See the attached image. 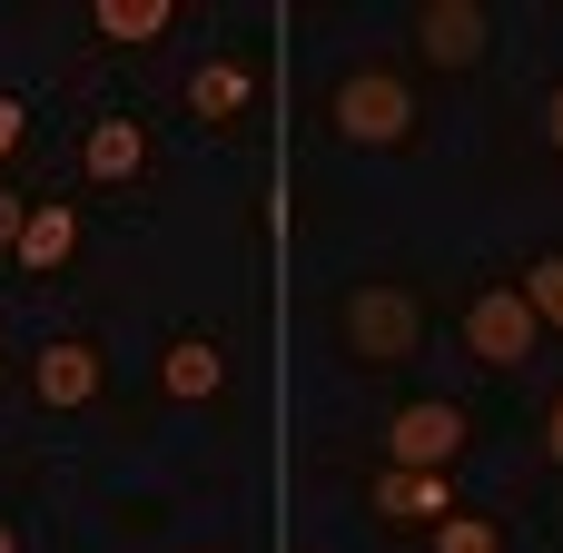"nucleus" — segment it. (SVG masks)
I'll use <instances>...</instances> for the list:
<instances>
[{
	"label": "nucleus",
	"mask_w": 563,
	"mask_h": 553,
	"mask_svg": "<svg viewBox=\"0 0 563 553\" xmlns=\"http://www.w3.org/2000/svg\"><path fill=\"white\" fill-rule=\"evenodd\" d=\"M336 346H346L356 366H406V356L426 346V307H416V287H396V277H356V287L336 297Z\"/></svg>",
	"instance_id": "obj_1"
},
{
	"label": "nucleus",
	"mask_w": 563,
	"mask_h": 553,
	"mask_svg": "<svg viewBox=\"0 0 563 553\" xmlns=\"http://www.w3.org/2000/svg\"><path fill=\"white\" fill-rule=\"evenodd\" d=\"M327 129H336L346 148H416L426 109H416V89H406L396 69H346V79L327 89Z\"/></svg>",
	"instance_id": "obj_2"
},
{
	"label": "nucleus",
	"mask_w": 563,
	"mask_h": 553,
	"mask_svg": "<svg viewBox=\"0 0 563 553\" xmlns=\"http://www.w3.org/2000/svg\"><path fill=\"white\" fill-rule=\"evenodd\" d=\"M534 307H525V287H475V307H465V356L475 366H495V376H515L525 356H534Z\"/></svg>",
	"instance_id": "obj_3"
},
{
	"label": "nucleus",
	"mask_w": 563,
	"mask_h": 553,
	"mask_svg": "<svg viewBox=\"0 0 563 553\" xmlns=\"http://www.w3.org/2000/svg\"><path fill=\"white\" fill-rule=\"evenodd\" d=\"M465 406H445V396H426V406H396V425H386V455L406 465V475H455V455H465Z\"/></svg>",
	"instance_id": "obj_4"
},
{
	"label": "nucleus",
	"mask_w": 563,
	"mask_h": 553,
	"mask_svg": "<svg viewBox=\"0 0 563 553\" xmlns=\"http://www.w3.org/2000/svg\"><path fill=\"white\" fill-rule=\"evenodd\" d=\"M99 386H109V356H99L89 336H49V346L30 356V396H40L49 416H79V406H99Z\"/></svg>",
	"instance_id": "obj_5"
},
{
	"label": "nucleus",
	"mask_w": 563,
	"mask_h": 553,
	"mask_svg": "<svg viewBox=\"0 0 563 553\" xmlns=\"http://www.w3.org/2000/svg\"><path fill=\"white\" fill-rule=\"evenodd\" d=\"M416 49L435 69H475L495 49V10L485 0H416Z\"/></svg>",
	"instance_id": "obj_6"
},
{
	"label": "nucleus",
	"mask_w": 563,
	"mask_h": 553,
	"mask_svg": "<svg viewBox=\"0 0 563 553\" xmlns=\"http://www.w3.org/2000/svg\"><path fill=\"white\" fill-rule=\"evenodd\" d=\"M158 396H168V406H208V396H228V346L198 336V327H178V336L158 346Z\"/></svg>",
	"instance_id": "obj_7"
},
{
	"label": "nucleus",
	"mask_w": 563,
	"mask_h": 553,
	"mask_svg": "<svg viewBox=\"0 0 563 553\" xmlns=\"http://www.w3.org/2000/svg\"><path fill=\"white\" fill-rule=\"evenodd\" d=\"M178 99H188V119L228 129V119H247V99H257V69H247V59H198Z\"/></svg>",
	"instance_id": "obj_8"
},
{
	"label": "nucleus",
	"mask_w": 563,
	"mask_h": 553,
	"mask_svg": "<svg viewBox=\"0 0 563 553\" xmlns=\"http://www.w3.org/2000/svg\"><path fill=\"white\" fill-rule=\"evenodd\" d=\"M79 168H89L99 188H129V178H148V129H139V119H89V139H79Z\"/></svg>",
	"instance_id": "obj_9"
},
{
	"label": "nucleus",
	"mask_w": 563,
	"mask_h": 553,
	"mask_svg": "<svg viewBox=\"0 0 563 553\" xmlns=\"http://www.w3.org/2000/svg\"><path fill=\"white\" fill-rule=\"evenodd\" d=\"M20 267H40V277H59L69 257H79V208H59V198H30V228H20V247H10Z\"/></svg>",
	"instance_id": "obj_10"
},
{
	"label": "nucleus",
	"mask_w": 563,
	"mask_h": 553,
	"mask_svg": "<svg viewBox=\"0 0 563 553\" xmlns=\"http://www.w3.org/2000/svg\"><path fill=\"white\" fill-rule=\"evenodd\" d=\"M376 515H396V524H445L455 495H445V475H406V465H386V475H376Z\"/></svg>",
	"instance_id": "obj_11"
},
{
	"label": "nucleus",
	"mask_w": 563,
	"mask_h": 553,
	"mask_svg": "<svg viewBox=\"0 0 563 553\" xmlns=\"http://www.w3.org/2000/svg\"><path fill=\"white\" fill-rule=\"evenodd\" d=\"M89 30H99V40H168V30H178V0H99Z\"/></svg>",
	"instance_id": "obj_12"
},
{
	"label": "nucleus",
	"mask_w": 563,
	"mask_h": 553,
	"mask_svg": "<svg viewBox=\"0 0 563 553\" xmlns=\"http://www.w3.org/2000/svg\"><path fill=\"white\" fill-rule=\"evenodd\" d=\"M515 287H525V307H534V327H554V336H563V247H544V257H534V267H525Z\"/></svg>",
	"instance_id": "obj_13"
},
{
	"label": "nucleus",
	"mask_w": 563,
	"mask_h": 553,
	"mask_svg": "<svg viewBox=\"0 0 563 553\" xmlns=\"http://www.w3.org/2000/svg\"><path fill=\"white\" fill-rule=\"evenodd\" d=\"M435 553H505V524L495 515H445L435 524Z\"/></svg>",
	"instance_id": "obj_14"
},
{
	"label": "nucleus",
	"mask_w": 563,
	"mask_h": 553,
	"mask_svg": "<svg viewBox=\"0 0 563 553\" xmlns=\"http://www.w3.org/2000/svg\"><path fill=\"white\" fill-rule=\"evenodd\" d=\"M20 228H30V198H20V188H0V247H20Z\"/></svg>",
	"instance_id": "obj_15"
},
{
	"label": "nucleus",
	"mask_w": 563,
	"mask_h": 553,
	"mask_svg": "<svg viewBox=\"0 0 563 553\" xmlns=\"http://www.w3.org/2000/svg\"><path fill=\"white\" fill-rule=\"evenodd\" d=\"M20 129H30V109H20V99H10V89H0V158H10V148H20Z\"/></svg>",
	"instance_id": "obj_16"
},
{
	"label": "nucleus",
	"mask_w": 563,
	"mask_h": 553,
	"mask_svg": "<svg viewBox=\"0 0 563 553\" xmlns=\"http://www.w3.org/2000/svg\"><path fill=\"white\" fill-rule=\"evenodd\" d=\"M544 455H554V465H563V396H554V406H544Z\"/></svg>",
	"instance_id": "obj_17"
},
{
	"label": "nucleus",
	"mask_w": 563,
	"mask_h": 553,
	"mask_svg": "<svg viewBox=\"0 0 563 553\" xmlns=\"http://www.w3.org/2000/svg\"><path fill=\"white\" fill-rule=\"evenodd\" d=\"M544 139H554V148H563V79H554V89H544Z\"/></svg>",
	"instance_id": "obj_18"
},
{
	"label": "nucleus",
	"mask_w": 563,
	"mask_h": 553,
	"mask_svg": "<svg viewBox=\"0 0 563 553\" xmlns=\"http://www.w3.org/2000/svg\"><path fill=\"white\" fill-rule=\"evenodd\" d=\"M0 553H20V524H0Z\"/></svg>",
	"instance_id": "obj_19"
}]
</instances>
